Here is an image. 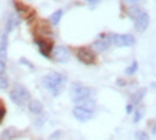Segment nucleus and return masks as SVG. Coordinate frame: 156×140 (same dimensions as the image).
<instances>
[{"label":"nucleus","mask_w":156,"mask_h":140,"mask_svg":"<svg viewBox=\"0 0 156 140\" xmlns=\"http://www.w3.org/2000/svg\"><path fill=\"white\" fill-rule=\"evenodd\" d=\"M65 82H67V77L62 75V74H59V72H49L42 78V85H44V88L51 91V94L54 95V97L59 95L62 91H64Z\"/></svg>","instance_id":"f257e3e1"},{"label":"nucleus","mask_w":156,"mask_h":140,"mask_svg":"<svg viewBox=\"0 0 156 140\" xmlns=\"http://www.w3.org/2000/svg\"><path fill=\"white\" fill-rule=\"evenodd\" d=\"M10 100L19 107L28 106V103L30 101V94L29 91L23 87L22 84H15L13 88L10 90Z\"/></svg>","instance_id":"f03ea898"},{"label":"nucleus","mask_w":156,"mask_h":140,"mask_svg":"<svg viewBox=\"0 0 156 140\" xmlns=\"http://www.w3.org/2000/svg\"><path fill=\"white\" fill-rule=\"evenodd\" d=\"M69 91H71V98L75 104L87 100V98H91V95H93V90L87 85H83L81 82H73Z\"/></svg>","instance_id":"7ed1b4c3"},{"label":"nucleus","mask_w":156,"mask_h":140,"mask_svg":"<svg viewBox=\"0 0 156 140\" xmlns=\"http://www.w3.org/2000/svg\"><path fill=\"white\" fill-rule=\"evenodd\" d=\"M77 58L80 62H83L85 65H93L95 64V54L94 51L88 46H83L77 49Z\"/></svg>","instance_id":"20e7f679"},{"label":"nucleus","mask_w":156,"mask_h":140,"mask_svg":"<svg viewBox=\"0 0 156 140\" xmlns=\"http://www.w3.org/2000/svg\"><path fill=\"white\" fill-rule=\"evenodd\" d=\"M112 35V44L116 46H132L136 42V38L130 33H110Z\"/></svg>","instance_id":"39448f33"},{"label":"nucleus","mask_w":156,"mask_h":140,"mask_svg":"<svg viewBox=\"0 0 156 140\" xmlns=\"http://www.w3.org/2000/svg\"><path fill=\"white\" fill-rule=\"evenodd\" d=\"M112 45V35L110 33H101L97 36V39L93 44V48L98 52H104L108 49V46Z\"/></svg>","instance_id":"423d86ee"},{"label":"nucleus","mask_w":156,"mask_h":140,"mask_svg":"<svg viewBox=\"0 0 156 140\" xmlns=\"http://www.w3.org/2000/svg\"><path fill=\"white\" fill-rule=\"evenodd\" d=\"M35 44L39 48V52L41 55L45 56V58H51L52 55V49H54V44L48 39H44V38H35Z\"/></svg>","instance_id":"0eeeda50"},{"label":"nucleus","mask_w":156,"mask_h":140,"mask_svg":"<svg viewBox=\"0 0 156 140\" xmlns=\"http://www.w3.org/2000/svg\"><path fill=\"white\" fill-rule=\"evenodd\" d=\"M149 22H151L149 15L145 10H142L137 16L134 17V28H136L137 32H145L147 29V26H149Z\"/></svg>","instance_id":"6e6552de"},{"label":"nucleus","mask_w":156,"mask_h":140,"mask_svg":"<svg viewBox=\"0 0 156 140\" xmlns=\"http://www.w3.org/2000/svg\"><path fill=\"white\" fill-rule=\"evenodd\" d=\"M52 55H54V59L56 62H68L69 61V51L65 48V46H54L52 49Z\"/></svg>","instance_id":"1a4fd4ad"},{"label":"nucleus","mask_w":156,"mask_h":140,"mask_svg":"<svg viewBox=\"0 0 156 140\" xmlns=\"http://www.w3.org/2000/svg\"><path fill=\"white\" fill-rule=\"evenodd\" d=\"M73 114H74V117L77 118L78 121H81V123H85V121H88L90 118L93 117V111H90L87 108H83V107H80V106L74 107Z\"/></svg>","instance_id":"9d476101"},{"label":"nucleus","mask_w":156,"mask_h":140,"mask_svg":"<svg viewBox=\"0 0 156 140\" xmlns=\"http://www.w3.org/2000/svg\"><path fill=\"white\" fill-rule=\"evenodd\" d=\"M12 3H13V6H15V9H16V10L19 12L20 15H23V16L26 17L28 20H29V19H30V17H32V16L35 15V12L32 10V9H29L28 6L20 5V3H19V2H16V0H13Z\"/></svg>","instance_id":"9b49d317"},{"label":"nucleus","mask_w":156,"mask_h":140,"mask_svg":"<svg viewBox=\"0 0 156 140\" xmlns=\"http://www.w3.org/2000/svg\"><path fill=\"white\" fill-rule=\"evenodd\" d=\"M7 59V33L0 36V61L6 62Z\"/></svg>","instance_id":"f8f14e48"},{"label":"nucleus","mask_w":156,"mask_h":140,"mask_svg":"<svg viewBox=\"0 0 156 140\" xmlns=\"http://www.w3.org/2000/svg\"><path fill=\"white\" fill-rule=\"evenodd\" d=\"M16 137H19V131L15 127H9L2 131L0 135V140H15Z\"/></svg>","instance_id":"ddd939ff"},{"label":"nucleus","mask_w":156,"mask_h":140,"mask_svg":"<svg viewBox=\"0 0 156 140\" xmlns=\"http://www.w3.org/2000/svg\"><path fill=\"white\" fill-rule=\"evenodd\" d=\"M19 22H20V19H19L17 15H10L9 19H7V22H6V33L12 32V30L19 25Z\"/></svg>","instance_id":"4468645a"},{"label":"nucleus","mask_w":156,"mask_h":140,"mask_svg":"<svg viewBox=\"0 0 156 140\" xmlns=\"http://www.w3.org/2000/svg\"><path fill=\"white\" fill-rule=\"evenodd\" d=\"M28 106H29V111L32 113V114H41V113L44 111V106H42V103L38 100L29 101Z\"/></svg>","instance_id":"2eb2a0df"},{"label":"nucleus","mask_w":156,"mask_h":140,"mask_svg":"<svg viewBox=\"0 0 156 140\" xmlns=\"http://www.w3.org/2000/svg\"><path fill=\"white\" fill-rule=\"evenodd\" d=\"M146 91H147L146 88H139L136 93H133V94H132V104H137V106H139V103L143 100V97H145Z\"/></svg>","instance_id":"dca6fc26"},{"label":"nucleus","mask_w":156,"mask_h":140,"mask_svg":"<svg viewBox=\"0 0 156 140\" xmlns=\"http://www.w3.org/2000/svg\"><path fill=\"white\" fill-rule=\"evenodd\" d=\"M77 106L83 107V108H87V110H90V111H93V110H94V107H95V101L93 100V98H87V100L78 103Z\"/></svg>","instance_id":"f3484780"},{"label":"nucleus","mask_w":156,"mask_h":140,"mask_svg":"<svg viewBox=\"0 0 156 140\" xmlns=\"http://www.w3.org/2000/svg\"><path fill=\"white\" fill-rule=\"evenodd\" d=\"M62 13H64V12H62V10H56V12H54V13H52V16L49 17V22H51V25H54V26H56V25L59 23V20H61Z\"/></svg>","instance_id":"a211bd4d"},{"label":"nucleus","mask_w":156,"mask_h":140,"mask_svg":"<svg viewBox=\"0 0 156 140\" xmlns=\"http://www.w3.org/2000/svg\"><path fill=\"white\" fill-rule=\"evenodd\" d=\"M143 113H145L143 106H137V107H136V110H134V118H133L134 123L140 121V118H142V116H143Z\"/></svg>","instance_id":"6ab92c4d"},{"label":"nucleus","mask_w":156,"mask_h":140,"mask_svg":"<svg viewBox=\"0 0 156 140\" xmlns=\"http://www.w3.org/2000/svg\"><path fill=\"white\" fill-rule=\"evenodd\" d=\"M140 12H142V9H140V7H137V6L134 5L133 7H130V9H129V12H127V13H129V17H132V19L134 20V17L137 16Z\"/></svg>","instance_id":"aec40b11"},{"label":"nucleus","mask_w":156,"mask_h":140,"mask_svg":"<svg viewBox=\"0 0 156 140\" xmlns=\"http://www.w3.org/2000/svg\"><path fill=\"white\" fill-rule=\"evenodd\" d=\"M137 68H139V65H137V61H133L130 67L126 68V74H127V75H133V74L137 71Z\"/></svg>","instance_id":"412c9836"},{"label":"nucleus","mask_w":156,"mask_h":140,"mask_svg":"<svg viewBox=\"0 0 156 140\" xmlns=\"http://www.w3.org/2000/svg\"><path fill=\"white\" fill-rule=\"evenodd\" d=\"M136 140H151V137H149V135L146 133V131H143V130H139V131H136Z\"/></svg>","instance_id":"4be33fe9"},{"label":"nucleus","mask_w":156,"mask_h":140,"mask_svg":"<svg viewBox=\"0 0 156 140\" xmlns=\"http://www.w3.org/2000/svg\"><path fill=\"white\" fill-rule=\"evenodd\" d=\"M7 87H9V79L3 75H0V90H6Z\"/></svg>","instance_id":"5701e85b"},{"label":"nucleus","mask_w":156,"mask_h":140,"mask_svg":"<svg viewBox=\"0 0 156 140\" xmlns=\"http://www.w3.org/2000/svg\"><path fill=\"white\" fill-rule=\"evenodd\" d=\"M20 64H23V65H26V67H29L30 69H35L34 65H32V64H29L28 59H25V58H22V59H20Z\"/></svg>","instance_id":"b1692460"},{"label":"nucleus","mask_w":156,"mask_h":140,"mask_svg":"<svg viewBox=\"0 0 156 140\" xmlns=\"http://www.w3.org/2000/svg\"><path fill=\"white\" fill-rule=\"evenodd\" d=\"M5 116H6V108L5 107H0V124H2V121H3Z\"/></svg>","instance_id":"393cba45"},{"label":"nucleus","mask_w":156,"mask_h":140,"mask_svg":"<svg viewBox=\"0 0 156 140\" xmlns=\"http://www.w3.org/2000/svg\"><path fill=\"white\" fill-rule=\"evenodd\" d=\"M6 72V62L0 61V75H3Z\"/></svg>","instance_id":"a878e982"},{"label":"nucleus","mask_w":156,"mask_h":140,"mask_svg":"<svg viewBox=\"0 0 156 140\" xmlns=\"http://www.w3.org/2000/svg\"><path fill=\"white\" fill-rule=\"evenodd\" d=\"M117 85H119V87H126V85H127V82H126L124 79L119 78V79H117Z\"/></svg>","instance_id":"bb28decb"},{"label":"nucleus","mask_w":156,"mask_h":140,"mask_svg":"<svg viewBox=\"0 0 156 140\" xmlns=\"http://www.w3.org/2000/svg\"><path fill=\"white\" fill-rule=\"evenodd\" d=\"M132 111H133V104H129V106L126 107V113H127V114H130Z\"/></svg>","instance_id":"cd10ccee"},{"label":"nucleus","mask_w":156,"mask_h":140,"mask_svg":"<svg viewBox=\"0 0 156 140\" xmlns=\"http://www.w3.org/2000/svg\"><path fill=\"white\" fill-rule=\"evenodd\" d=\"M101 0H87V3L88 5H97V3H100Z\"/></svg>","instance_id":"c85d7f7f"},{"label":"nucleus","mask_w":156,"mask_h":140,"mask_svg":"<svg viewBox=\"0 0 156 140\" xmlns=\"http://www.w3.org/2000/svg\"><path fill=\"white\" fill-rule=\"evenodd\" d=\"M123 2H126V3H130V5H136L139 0H123Z\"/></svg>","instance_id":"c756f323"},{"label":"nucleus","mask_w":156,"mask_h":140,"mask_svg":"<svg viewBox=\"0 0 156 140\" xmlns=\"http://www.w3.org/2000/svg\"><path fill=\"white\" fill-rule=\"evenodd\" d=\"M0 107H3V103H2V100H0Z\"/></svg>","instance_id":"7c9ffc66"}]
</instances>
